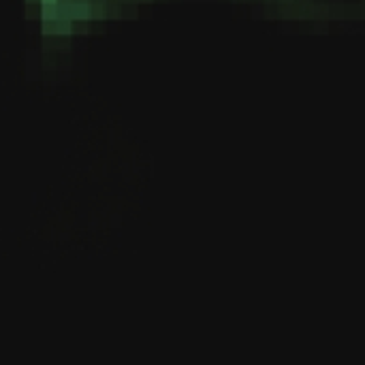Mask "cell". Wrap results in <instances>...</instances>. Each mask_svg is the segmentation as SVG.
<instances>
[{"label": "cell", "mask_w": 365, "mask_h": 365, "mask_svg": "<svg viewBox=\"0 0 365 365\" xmlns=\"http://www.w3.org/2000/svg\"><path fill=\"white\" fill-rule=\"evenodd\" d=\"M43 28L47 32H66L75 21L90 19L96 11L92 0H38Z\"/></svg>", "instance_id": "cell-1"}]
</instances>
